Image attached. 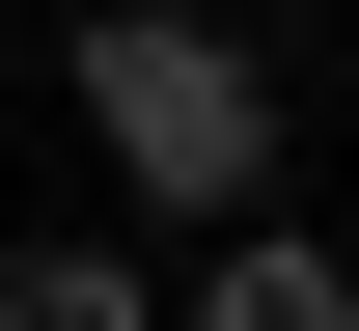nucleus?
Masks as SVG:
<instances>
[{"label":"nucleus","instance_id":"1","mask_svg":"<svg viewBox=\"0 0 359 331\" xmlns=\"http://www.w3.org/2000/svg\"><path fill=\"white\" fill-rule=\"evenodd\" d=\"M83 139L138 166V221H222V193L276 166V83L194 28V0H111V28H83Z\"/></svg>","mask_w":359,"mask_h":331},{"label":"nucleus","instance_id":"2","mask_svg":"<svg viewBox=\"0 0 359 331\" xmlns=\"http://www.w3.org/2000/svg\"><path fill=\"white\" fill-rule=\"evenodd\" d=\"M166 304H194V331H332L359 276H332L304 221H249V193H222V221H194V276H166Z\"/></svg>","mask_w":359,"mask_h":331}]
</instances>
